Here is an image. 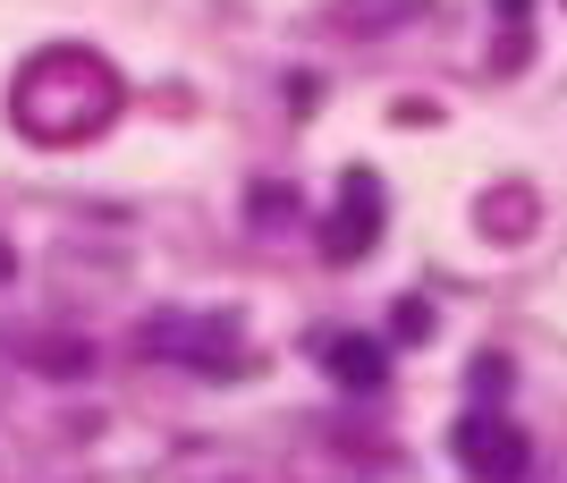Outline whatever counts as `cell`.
<instances>
[{
  "label": "cell",
  "instance_id": "3",
  "mask_svg": "<svg viewBox=\"0 0 567 483\" xmlns=\"http://www.w3.org/2000/svg\"><path fill=\"white\" fill-rule=\"evenodd\" d=\"M373 238H381V178L373 169H348L339 213L322 220V255H331V264H355V255H373Z\"/></svg>",
  "mask_w": 567,
  "mask_h": 483
},
{
  "label": "cell",
  "instance_id": "2",
  "mask_svg": "<svg viewBox=\"0 0 567 483\" xmlns=\"http://www.w3.org/2000/svg\"><path fill=\"white\" fill-rule=\"evenodd\" d=\"M457 466H466L474 483H517L525 466H534V441L508 424V415H492V408H474V415H457Z\"/></svg>",
  "mask_w": 567,
  "mask_h": 483
},
{
  "label": "cell",
  "instance_id": "1",
  "mask_svg": "<svg viewBox=\"0 0 567 483\" xmlns=\"http://www.w3.org/2000/svg\"><path fill=\"white\" fill-rule=\"evenodd\" d=\"M136 348L144 357H187L195 373H237V331L220 315H162V322H144L136 331Z\"/></svg>",
  "mask_w": 567,
  "mask_h": 483
},
{
  "label": "cell",
  "instance_id": "6",
  "mask_svg": "<svg viewBox=\"0 0 567 483\" xmlns=\"http://www.w3.org/2000/svg\"><path fill=\"white\" fill-rule=\"evenodd\" d=\"M9 271H18V255H9V246H0V280H9Z\"/></svg>",
  "mask_w": 567,
  "mask_h": 483
},
{
  "label": "cell",
  "instance_id": "4",
  "mask_svg": "<svg viewBox=\"0 0 567 483\" xmlns=\"http://www.w3.org/2000/svg\"><path fill=\"white\" fill-rule=\"evenodd\" d=\"M322 364H331V382H348V390L390 382V348H381V339H355V331H322Z\"/></svg>",
  "mask_w": 567,
  "mask_h": 483
},
{
  "label": "cell",
  "instance_id": "5",
  "mask_svg": "<svg viewBox=\"0 0 567 483\" xmlns=\"http://www.w3.org/2000/svg\"><path fill=\"white\" fill-rule=\"evenodd\" d=\"M474 390H483V399H508V357H474Z\"/></svg>",
  "mask_w": 567,
  "mask_h": 483
}]
</instances>
